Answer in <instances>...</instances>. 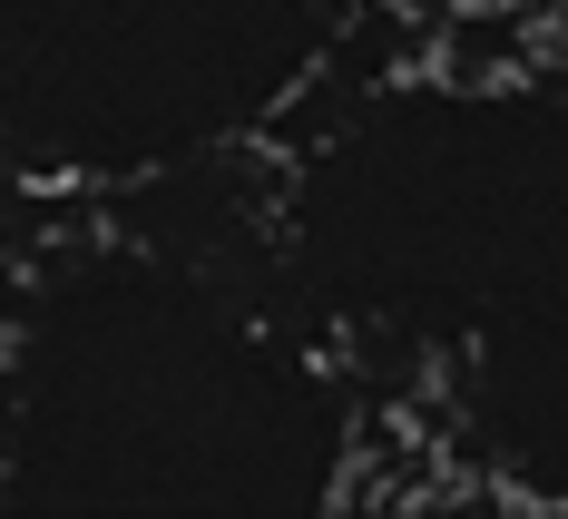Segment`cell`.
<instances>
[{
  "label": "cell",
  "mask_w": 568,
  "mask_h": 519,
  "mask_svg": "<svg viewBox=\"0 0 568 519\" xmlns=\"http://www.w3.org/2000/svg\"><path fill=\"white\" fill-rule=\"evenodd\" d=\"M383 0H0V186L109 206L255 157L334 89Z\"/></svg>",
  "instance_id": "cell-3"
},
{
  "label": "cell",
  "mask_w": 568,
  "mask_h": 519,
  "mask_svg": "<svg viewBox=\"0 0 568 519\" xmlns=\"http://www.w3.org/2000/svg\"><path fill=\"white\" fill-rule=\"evenodd\" d=\"M0 510L334 519L383 470V411L284 304L265 245H168L79 206L0 265Z\"/></svg>",
  "instance_id": "cell-2"
},
{
  "label": "cell",
  "mask_w": 568,
  "mask_h": 519,
  "mask_svg": "<svg viewBox=\"0 0 568 519\" xmlns=\"http://www.w3.org/2000/svg\"><path fill=\"white\" fill-rule=\"evenodd\" d=\"M432 20H452V10H510V0H422Z\"/></svg>",
  "instance_id": "cell-6"
},
{
  "label": "cell",
  "mask_w": 568,
  "mask_h": 519,
  "mask_svg": "<svg viewBox=\"0 0 568 519\" xmlns=\"http://www.w3.org/2000/svg\"><path fill=\"white\" fill-rule=\"evenodd\" d=\"M0 470H10V314H0Z\"/></svg>",
  "instance_id": "cell-5"
},
{
  "label": "cell",
  "mask_w": 568,
  "mask_h": 519,
  "mask_svg": "<svg viewBox=\"0 0 568 519\" xmlns=\"http://www.w3.org/2000/svg\"><path fill=\"white\" fill-rule=\"evenodd\" d=\"M510 10H529V20H539V30H549V50L568 59V0H510Z\"/></svg>",
  "instance_id": "cell-4"
},
{
  "label": "cell",
  "mask_w": 568,
  "mask_h": 519,
  "mask_svg": "<svg viewBox=\"0 0 568 519\" xmlns=\"http://www.w3.org/2000/svg\"><path fill=\"white\" fill-rule=\"evenodd\" d=\"M284 304L470 490L568 510V59H353L265 147Z\"/></svg>",
  "instance_id": "cell-1"
}]
</instances>
